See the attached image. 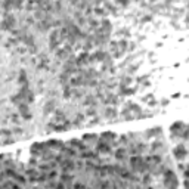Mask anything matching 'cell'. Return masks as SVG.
I'll return each instance as SVG.
<instances>
[{
	"label": "cell",
	"instance_id": "cell-34",
	"mask_svg": "<svg viewBox=\"0 0 189 189\" xmlns=\"http://www.w3.org/2000/svg\"><path fill=\"white\" fill-rule=\"evenodd\" d=\"M0 134H3V136H9V134H12V132H9V130L3 129V130H0Z\"/></svg>",
	"mask_w": 189,
	"mask_h": 189
},
{
	"label": "cell",
	"instance_id": "cell-23",
	"mask_svg": "<svg viewBox=\"0 0 189 189\" xmlns=\"http://www.w3.org/2000/svg\"><path fill=\"white\" fill-rule=\"evenodd\" d=\"M105 117L106 118H115L117 117V111L114 108H106L105 109Z\"/></svg>",
	"mask_w": 189,
	"mask_h": 189
},
{
	"label": "cell",
	"instance_id": "cell-28",
	"mask_svg": "<svg viewBox=\"0 0 189 189\" xmlns=\"http://www.w3.org/2000/svg\"><path fill=\"white\" fill-rule=\"evenodd\" d=\"M3 6H5L6 10H9L10 8H13V0H6V2L3 3Z\"/></svg>",
	"mask_w": 189,
	"mask_h": 189
},
{
	"label": "cell",
	"instance_id": "cell-12",
	"mask_svg": "<svg viewBox=\"0 0 189 189\" xmlns=\"http://www.w3.org/2000/svg\"><path fill=\"white\" fill-rule=\"evenodd\" d=\"M174 157L177 160H183L186 157V149H185L183 145H177V148L174 149Z\"/></svg>",
	"mask_w": 189,
	"mask_h": 189
},
{
	"label": "cell",
	"instance_id": "cell-14",
	"mask_svg": "<svg viewBox=\"0 0 189 189\" xmlns=\"http://www.w3.org/2000/svg\"><path fill=\"white\" fill-rule=\"evenodd\" d=\"M161 134H162V132H161V127L149 129V130L145 133V136H146V137H158V136H161Z\"/></svg>",
	"mask_w": 189,
	"mask_h": 189
},
{
	"label": "cell",
	"instance_id": "cell-3",
	"mask_svg": "<svg viewBox=\"0 0 189 189\" xmlns=\"http://www.w3.org/2000/svg\"><path fill=\"white\" fill-rule=\"evenodd\" d=\"M59 167L62 170V173H71L76 170V161L73 160H64L62 162H59Z\"/></svg>",
	"mask_w": 189,
	"mask_h": 189
},
{
	"label": "cell",
	"instance_id": "cell-39",
	"mask_svg": "<svg viewBox=\"0 0 189 189\" xmlns=\"http://www.w3.org/2000/svg\"><path fill=\"white\" fill-rule=\"evenodd\" d=\"M0 165H2V164H0Z\"/></svg>",
	"mask_w": 189,
	"mask_h": 189
},
{
	"label": "cell",
	"instance_id": "cell-8",
	"mask_svg": "<svg viewBox=\"0 0 189 189\" xmlns=\"http://www.w3.org/2000/svg\"><path fill=\"white\" fill-rule=\"evenodd\" d=\"M68 144H69V146H73L74 149H78V151L87 149V146L83 144L81 140H78V139H71V140H68Z\"/></svg>",
	"mask_w": 189,
	"mask_h": 189
},
{
	"label": "cell",
	"instance_id": "cell-6",
	"mask_svg": "<svg viewBox=\"0 0 189 189\" xmlns=\"http://www.w3.org/2000/svg\"><path fill=\"white\" fill-rule=\"evenodd\" d=\"M46 146L49 148V149H56V151H61L64 146H65V144L62 140H49V142H46Z\"/></svg>",
	"mask_w": 189,
	"mask_h": 189
},
{
	"label": "cell",
	"instance_id": "cell-1",
	"mask_svg": "<svg viewBox=\"0 0 189 189\" xmlns=\"http://www.w3.org/2000/svg\"><path fill=\"white\" fill-rule=\"evenodd\" d=\"M130 165L133 172H137V173H145L148 172V162L145 161V158H142L140 155H132L130 158Z\"/></svg>",
	"mask_w": 189,
	"mask_h": 189
},
{
	"label": "cell",
	"instance_id": "cell-22",
	"mask_svg": "<svg viewBox=\"0 0 189 189\" xmlns=\"http://www.w3.org/2000/svg\"><path fill=\"white\" fill-rule=\"evenodd\" d=\"M84 104L86 105H92V106H96V99H94V96H92V94H87L86 99H84Z\"/></svg>",
	"mask_w": 189,
	"mask_h": 189
},
{
	"label": "cell",
	"instance_id": "cell-7",
	"mask_svg": "<svg viewBox=\"0 0 189 189\" xmlns=\"http://www.w3.org/2000/svg\"><path fill=\"white\" fill-rule=\"evenodd\" d=\"M46 148H47L46 144H34V145L31 146V154H33L34 157H41V154H43V151H44Z\"/></svg>",
	"mask_w": 189,
	"mask_h": 189
},
{
	"label": "cell",
	"instance_id": "cell-9",
	"mask_svg": "<svg viewBox=\"0 0 189 189\" xmlns=\"http://www.w3.org/2000/svg\"><path fill=\"white\" fill-rule=\"evenodd\" d=\"M69 86H74V87H78V86H86V78L83 76H78V77H74V78H69Z\"/></svg>",
	"mask_w": 189,
	"mask_h": 189
},
{
	"label": "cell",
	"instance_id": "cell-31",
	"mask_svg": "<svg viewBox=\"0 0 189 189\" xmlns=\"http://www.w3.org/2000/svg\"><path fill=\"white\" fill-rule=\"evenodd\" d=\"M22 2H24V0H13V8H21L22 6Z\"/></svg>",
	"mask_w": 189,
	"mask_h": 189
},
{
	"label": "cell",
	"instance_id": "cell-36",
	"mask_svg": "<svg viewBox=\"0 0 189 189\" xmlns=\"http://www.w3.org/2000/svg\"><path fill=\"white\" fill-rule=\"evenodd\" d=\"M74 186H76V188H84V183H76Z\"/></svg>",
	"mask_w": 189,
	"mask_h": 189
},
{
	"label": "cell",
	"instance_id": "cell-18",
	"mask_svg": "<svg viewBox=\"0 0 189 189\" xmlns=\"http://www.w3.org/2000/svg\"><path fill=\"white\" fill-rule=\"evenodd\" d=\"M99 139V136L98 134H94V133H87V134H84L83 136V140H86V142H89V144H94Z\"/></svg>",
	"mask_w": 189,
	"mask_h": 189
},
{
	"label": "cell",
	"instance_id": "cell-19",
	"mask_svg": "<svg viewBox=\"0 0 189 189\" xmlns=\"http://www.w3.org/2000/svg\"><path fill=\"white\" fill-rule=\"evenodd\" d=\"M145 161L148 164H160L161 162V157L160 155H149V157L145 158Z\"/></svg>",
	"mask_w": 189,
	"mask_h": 189
},
{
	"label": "cell",
	"instance_id": "cell-20",
	"mask_svg": "<svg viewBox=\"0 0 189 189\" xmlns=\"http://www.w3.org/2000/svg\"><path fill=\"white\" fill-rule=\"evenodd\" d=\"M19 111H21V114H22V115H25V118H27V120H30V114H28V105H27V104L21 102V104H19Z\"/></svg>",
	"mask_w": 189,
	"mask_h": 189
},
{
	"label": "cell",
	"instance_id": "cell-32",
	"mask_svg": "<svg viewBox=\"0 0 189 189\" xmlns=\"http://www.w3.org/2000/svg\"><path fill=\"white\" fill-rule=\"evenodd\" d=\"M56 176H58V173H56V172H50L49 174H47V179H50V180H53V179H55Z\"/></svg>",
	"mask_w": 189,
	"mask_h": 189
},
{
	"label": "cell",
	"instance_id": "cell-24",
	"mask_svg": "<svg viewBox=\"0 0 189 189\" xmlns=\"http://www.w3.org/2000/svg\"><path fill=\"white\" fill-rule=\"evenodd\" d=\"M12 179H13V180H16L19 185H25V182H27V180H25V177H24L22 174H18V173H15V176H13Z\"/></svg>",
	"mask_w": 189,
	"mask_h": 189
},
{
	"label": "cell",
	"instance_id": "cell-33",
	"mask_svg": "<svg viewBox=\"0 0 189 189\" xmlns=\"http://www.w3.org/2000/svg\"><path fill=\"white\" fill-rule=\"evenodd\" d=\"M87 114H89V115H94V114H96V108H94V106L89 108V109H87Z\"/></svg>",
	"mask_w": 189,
	"mask_h": 189
},
{
	"label": "cell",
	"instance_id": "cell-4",
	"mask_svg": "<svg viewBox=\"0 0 189 189\" xmlns=\"http://www.w3.org/2000/svg\"><path fill=\"white\" fill-rule=\"evenodd\" d=\"M186 129V124L183 123V121H177V123H174L173 126H172V136L174 137L176 134H177V137L179 136H182V132Z\"/></svg>",
	"mask_w": 189,
	"mask_h": 189
},
{
	"label": "cell",
	"instance_id": "cell-2",
	"mask_svg": "<svg viewBox=\"0 0 189 189\" xmlns=\"http://www.w3.org/2000/svg\"><path fill=\"white\" fill-rule=\"evenodd\" d=\"M164 185L167 186V188H177V177H176V174L172 172V170H164Z\"/></svg>",
	"mask_w": 189,
	"mask_h": 189
},
{
	"label": "cell",
	"instance_id": "cell-25",
	"mask_svg": "<svg viewBox=\"0 0 189 189\" xmlns=\"http://www.w3.org/2000/svg\"><path fill=\"white\" fill-rule=\"evenodd\" d=\"M34 16H36L37 19H41V21H43V19L47 16V13H46V10H43V9H38V10H36Z\"/></svg>",
	"mask_w": 189,
	"mask_h": 189
},
{
	"label": "cell",
	"instance_id": "cell-35",
	"mask_svg": "<svg viewBox=\"0 0 189 189\" xmlns=\"http://www.w3.org/2000/svg\"><path fill=\"white\" fill-rule=\"evenodd\" d=\"M96 13H98V15H104L105 12H104L102 9H96Z\"/></svg>",
	"mask_w": 189,
	"mask_h": 189
},
{
	"label": "cell",
	"instance_id": "cell-30",
	"mask_svg": "<svg viewBox=\"0 0 189 189\" xmlns=\"http://www.w3.org/2000/svg\"><path fill=\"white\" fill-rule=\"evenodd\" d=\"M89 24H90V27H92V28H98V25H99V22H98L96 19H90Z\"/></svg>",
	"mask_w": 189,
	"mask_h": 189
},
{
	"label": "cell",
	"instance_id": "cell-11",
	"mask_svg": "<svg viewBox=\"0 0 189 189\" xmlns=\"http://www.w3.org/2000/svg\"><path fill=\"white\" fill-rule=\"evenodd\" d=\"M61 152L66 157V158H76V155H77V151L73 148V146H64L62 149H61Z\"/></svg>",
	"mask_w": 189,
	"mask_h": 189
},
{
	"label": "cell",
	"instance_id": "cell-26",
	"mask_svg": "<svg viewBox=\"0 0 189 189\" xmlns=\"http://www.w3.org/2000/svg\"><path fill=\"white\" fill-rule=\"evenodd\" d=\"M53 105H55L53 101H50L49 104H46V106H44V114H49V112L53 109Z\"/></svg>",
	"mask_w": 189,
	"mask_h": 189
},
{
	"label": "cell",
	"instance_id": "cell-21",
	"mask_svg": "<svg viewBox=\"0 0 189 189\" xmlns=\"http://www.w3.org/2000/svg\"><path fill=\"white\" fill-rule=\"evenodd\" d=\"M89 62V55L84 52V53H81L80 56H78V59L76 61V64L77 65H83V64H87Z\"/></svg>",
	"mask_w": 189,
	"mask_h": 189
},
{
	"label": "cell",
	"instance_id": "cell-37",
	"mask_svg": "<svg viewBox=\"0 0 189 189\" xmlns=\"http://www.w3.org/2000/svg\"><path fill=\"white\" fill-rule=\"evenodd\" d=\"M94 2H96V3H101V2H102V0H94Z\"/></svg>",
	"mask_w": 189,
	"mask_h": 189
},
{
	"label": "cell",
	"instance_id": "cell-5",
	"mask_svg": "<svg viewBox=\"0 0 189 189\" xmlns=\"http://www.w3.org/2000/svg\"><path fill=\"white\" fill-rule=\"evenodd\" d=\"M96 151L99 154H109L112 151V146L109 144H106V142H98V145H96Z\"/></svg>",
	"mask_w": 189,
	"mask_h": 189
},
{
	"label": "cell",
	"instance_id": "cell-29",
	"mask_svg": "<svg viewBox=\"0 0 189 189\" xmlns=\"http://www.w3.org/2000/svg\"><path fill=\"white\" fill-rule=\"evenodd\" d=\"M2 186H6V188H18L19 185H16L15 182H5Z\"/></svg>",
	"mask_w": 189,
	"mask_h": 189
},
{
	"label": "cell",
	"instance_id": "cell-27",
	"mask_svg": "<svg viewBox=\"0 0 189 189\" xmlns=\"http://www.w3.org/2000/svg\"><path fill=\"white\" fill-rule=\"evenodd\" d=\"M164 145L161 144V142H154V144H152V146H151V149L155 152V151H158V149H161Z\"/></svg>",
	"mask_w": 189,
	"mask_h": 189
},
{
	"label": "cell",
	"instance_id": "cell-17",
	"mask_svg": "<svg viewBox=\"0 0 189 189\" xmlns=\"http://www.w3.org/2000/svg\"><path fill=\"white\" fill-rule=\"evenodd\" d=\"M61 180H62V183H66V185L71 186V183H73V180H74V176L69 174V173H62L61 174Z\"/></svg>",
	"mask_w": 189,
	"mask_h": 189
},
{
	"label": "cell",
	"instance_id": "cell-15",
	"mask_svg": "<svg viewBox=\"0 0 189 189\" xmlns=\"http://www.w3.org/2000/svg\"><path fill=\"white\" fill-rule=\"evenodd\" d=\"M41 158H43L44 161H52V160H55V155H53L52 149L46 148V149L43 151V154H41Z\"/></svg>",
	"mask_w": 189,
	"mask_h": 189
},
{
	"label": "cell",
	"instance_id": "cell-38",
	"mask_svg": "<svg viewBox=\"0 0 189 189\" xmlns=\"http://www.w3.org/2000/svg\"><path fill=\"white\" fill-rule=\"evenodd\" d=\"M3 158H5V157H3V155H0V160H3Z\"/></svg>",
	"mask_w": 189,
	"mask_h": 189
},
{
	"label": "cell",
	"instance_id": "cell-16",
	"mask_svg": "<svg viewBox=\"0 0 189 189\" xmlns=\"http://www.w3.org/2000/svg\"><path fill=\"white\" fill-rule=\"evenodd\" d=\"M120 115H121L123 120H126V121H129V120H134V115L129 111V108H127V106L121 111V114H120Z\"/></svg>",
	"mask_w": 189,
	"mask_h": 189
},
{
	"label": "cell",
	"instance_id": "cell-10",
	"mask_svg": "<svg viewBox=\"0 0 189 189\" xmlns=\"http://www.w3.org/2000/svg\"><path fill=\"white\" fill-rule=\"evenodd\" d=\"M99 139H101L102 142L111 144L112 140H115V139H117V134H115V133H112V132H105V133H102V134L99 136Z\"/></svg>",
	"mask_w": 189,
	"mask_h": 189
},
{
	"label": "cell",
	"instance_id": "cell-13",
	"mask_svg": "<svg viewBox=\"0 0 189 189\" xmlns=\"http://www.w3.org/2000/svg\"><path fill=\"white\" fill-rule=\"evenodd\" d=\"M115 158H117V160H120V161H126V160L129 158L127 151H126L124 148H118V149L115 151Z\"/></svg>",
	"mask_w": 189,
	"mask_h": 189
}]
</instances>
